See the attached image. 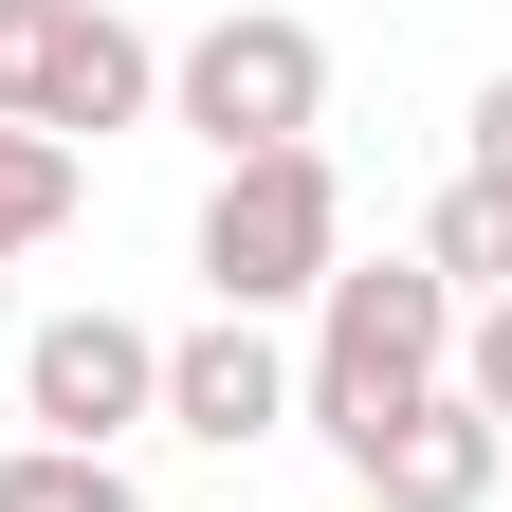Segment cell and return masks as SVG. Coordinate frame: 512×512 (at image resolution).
I'll return each instance as SVG.
<instances>
[{
	"instance_id": "obj_1",
	"label": "cell",
	"mask_w": 512,
	"mask_h": 512,
	"mask_svg": "<svg viewBox=\"0 0 512 512\" xmlns=\"http://www.w3.org/2000/svg\"><path fill=\"white\" fill-rule=\"evenodd\" d=\"M458 384V293L421 256H366V275L311 293V366H293V421H330V458H366L403 403Z\"/></svg>"
},
{
	"instance_id": "obj_2",
	"label": "cell",
	"mask_w": 512,
	"mask_h": 512,
	"mask_svg": "<svg viewBox=\"0 0 512 512\" xmlns=\"http://www.w3.org/2000/svg\"><path fill=\"white\" fill-rule=\"evenodd\" d=\"M330 275H348V183H330V147L220 165V202H202V293H220V311H311Z\"/></svg>"
},
{
	"instance_id": "obj_3",
	"label": "cell",
	"mask_w": 512,
	"mask_h": 512,
	"mask_svg": "<svg viewBox=\"0 0 512 512\" xmlns=\"http://www.w3.org/2000/svg\"><path fill=\"white\" fill-rule=\"evenodd\" d=\"M165 110L202 128L220 165H275V147H311V110H330V37L275 19V0H238V19H202L165 55Z\"/></svg>"
},
{
	"instance_id": "obj_4",
	"label": "cell",
	"mask_w": 512,
	"mask_h": 512,
	"mask_svg": "<svg viewBox=\"0 0 512 512\" xmlns=\"http://www.w3.org/2000/svg\"><path fill=\"white\" fill-rule=\"evenodd\" d=\"M165 92V55L110 19V0H0V128L74 147V128H128Z\"/></svg>"
},
{
	"instance_id": "obj_5",
	"label": "cell",
	"mask_w": 512,
	"mask_h": 512,
	"mask_svg": "<svg viewBox=\"0 0 512 512\" xmlns=\"http://www.w3.org/2000/svg\"><path fill=\"white\" fill-rule=\"evenodd\" d=\"M19 403L55 458H110L128 421H165V330H128V311H55V330H19Z\"/></svg>"
},
{
	"instance_id": "obj_6",
	"label": "cell",
	"mask_w": 512,
	"mask_h": 512,
	"mask_svg": "<svg viewBox=\"0 0 512 512\" xmlns=\"http://www.w3.org/2000/svg\"><path fill=\"white\" fill-rule=\"evenodd\" d=\"M494 476H512V439L458 403V384H439V403H403V421L348 458V494H366V512H494Z\"/></svg>"
},
{
	"instance_id": "obj_7",
	"label": "cell",
	"mask_w": 512,
	"mask_h": 512,
	"mask_svg": "<svg viewBox=\"0 0 512 512\" xmlns=\"http://www.w3.org/2000/svg\"><path fill=\"white\" fill-rule=\"evenodd\" d=\"M165 421L220 439V458H238V439H275V421H293V348L256 330V311H202V330L165 348Z\"/></svg>"
},
{
	"instance_id": "obj_8",
	"label": "cell",
	"mask_w": 512,
	"mask_h": 512,
	"mask_svg": "<svg viewBox=\"0 0 512 512\" xmlns=\"http://www.w3.org/2000/svg\"><path fill=\"white\" fill-rule=\"evenodd\" d=\"M421 275L458 293V311H494V293H512V183H476V165H458V202H439V238H421Z\"/></svg>"
},
{
	"instance_id": "obj_9",
	"label": "cell",
	"mask_w": 512,
	"mask_h": 512,
	"mask_svg": "<svg viewBox=\"0 0 512 512\" xmlns=\"http://www.w3.org/2000/svg\"><path fill=\"white\" fill-rule=\"evenodd\" d=\"M0 512H147V494H128V458H55V439H19V458H0Z\"/></svg>"
},
{
	"instance_id": "obj_10",
	"label": "cell",
	"mask_w": 512,
	"mask_h": 512,
	"mask_svg": "<svg viewBox=\"0 0 512 512\" xmlns=\"http://www.w3.org/2000/svg\"><path fill=\"white\" fill-rule=\"evenodd\" d=\"M74 220V147H37V128H0V256H37Z\"/></svg>"
},
{
	"instance_id": "obj_11",
	"label": "cell",
	"mask_w": 512,
	"mask_h": 512,
	"mask_svg": "<svg viewBox=\"0 0 512 512\" xmlns=\"http://www.w3.org/2000/svg\"><path fill=\"white\" fill-rule=\"evenodd\" d=\"M458 403L512 439V293H494V311H458Z\"/></svg>"
},
{
	"instance_id": "obj_12",
	"label": "cell",
	"mask_w": 512,
	"mask_h": 512,
	"mask_svg": "<svg viewBox=\"0 0 512 512\" xmlns=\"http://www.w3.org/2000/svg\"><path fill=\"white\" fill-rule=\"evenodd\" d=\"M476 183H512V74L476 92Z\"/></svg>"
},
{
	"instance_id": "obj_13",
	"label": "cell",
	"mask_w": 512,
	"mask_h": 512,
	"mask_svg": "<svg viewBox=\"0 0 512 512\" xmlns=\"http://www.w3.org/2000/svg\"><path fill=\"white\" fill-rule=\"evenodd\" d=\"M0 366H19V330H0Z\"/></svg>"
}]
</instances>
